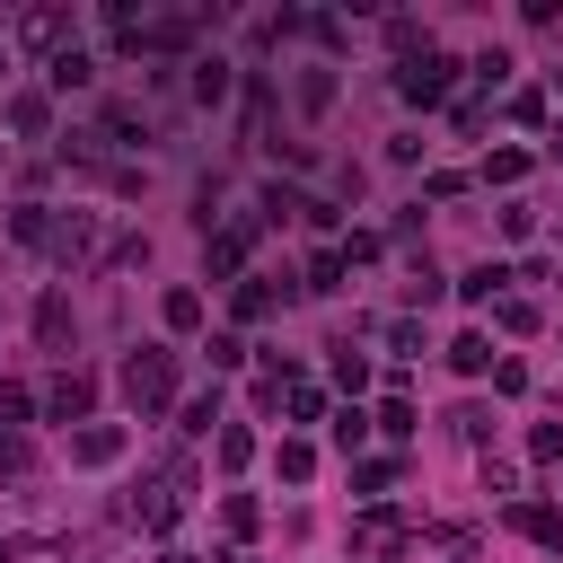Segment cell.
Masks as SVG:
<instances>
[{
	"mask_svg": "<svg viewBox=\"0 0 563 563\" xmlns=\"http://www.w3.org/2000/svg\"><path fill=\"white\" fill-rule=\"evenodd\" d=\"M123 405H132L141 422L176 405V352H167V343H141V352L123 361Z\"/></svg>",
	"mask_w": 563,
	"mask_h": 563,
	"instance_id": "cell-1",
	"label": "cell"
},
{
	"mask_svg": "<svg viewBox=\"0 0 563 563\" xmlns=\"http://www.w3.org/2000/svg\"><path fill=\"white\" fill-rule=\"evenodd\" d=\"M185 493H194V466H185V457H167V466H158V475L132 493V519H141L150 537H167V528L185 519Z\"/></svg>",
	"mask_w": 563,
	"mask_h": 563,
	"instance_id": "cell-2",
	"label": "cell"
},
{
	"mask_svg": "<svg viewBox=\"0 0 563 563\" xmlns=\"http://www.w3.org/2000/svg\"><path fill=\"white\" fill-rule=\"evenodd\" d=\"M449 88H457V62H449V53L396 62V97H405V106H449Z\"/></svg>",
	"mask_w": 563,
	"mask_h": 563,
	"instance_id": "cell-3",
	"label": "cell"
},
{
	"mask_svg": "<svg viewBox=\"0 0 563 563\" xmlns=\"http://www.w3.org/2000/svg\"><path fill=\"white\" fill-rule=\"evenodd\" d=\"M44 255L53 264H97V211H62L53 238H44Z\"/></svg>",
	"mask_w": 563,
	"mask_h": 563,
	"instance_id": "cell-4",
	"label": "cell"
},
{
	"mask_svg": "<svg viewBox=\"0 0 563 563\" xmlns=\"http://www.w3.org/2000/svg\"><path fill=\"white\" fill-rule=\"evenodd\" d=\"M255 229H264V220H220V229H202V238H211V282H238V273H246Z\"/></svg>",
	"mask_w": 563,
	"mask_h": 563,
	"instance_id": "cell-5",
	"label": "cell"
},
{
	"mask_svg": "<svg viewBox=\"0 0 563 563\" xmlns=\"http://www.w3.org/2000/svg\"><path fill=\"white\" fill-rule=\"evenodd\" d=\"M18 44L53 62L62 44H79V35H70V9H18Z\"/></svg>",
	"mask_w": 563,
	"mask_h": 563,
	"instance_id": "cell-6",
	"label": "cell"
},
{
	"mask_svg": "<svg viewBox=\"0 0 563 563\" xmlns=\"http://www.w3.org/2000/svg\"><path fill=\"white\" fill-rule=\"evenodd\" d=\"M44 413H53V422H88V413H97V378H88V369H62V378L44 387Z\"/></svg>",
	"mask_w": 563,
	"mask_h": 563,
	"instance_id": "cell-7",
	"label": "cell"
},
{
	"mask_svg": "<svg viewBox=\"0 0 563 563\" xmlns=\"http://www.w3.org/2000/svg\"><path fill=\"white\" fill-rule=\"evenodd\" d=\"M97 79V53L88 44H62L53 62H44V97H70V88H88Z\"/></svg>",
	"mask_w": 563,
	"mask_h": 563,
	"instance_id": "cell-8",
	"label": "cell"
},
{
	"mask_svg": "<svg viewBox=\"0 0 563 563\" xmlns=\"http://www.w3.org/2000/svg\"><path fill=\"white\" fill-rule=\"evenodd\" d=\"M70 457H79V466H114V457H123V422H79V431H70Z\"/></svg>",
	"mask_w": 563,
	"mask_h": 563,
	"instance_id": "cell-9",
	"label": "cell"
},
{
	"mask_svg": "<svg viewBox=\"0 0 563 563\" xmlns=\"http://www.w3.org/2000/svg\"><path fill=\"white\" fill-rule=\"evenodd\" d=\"M501 290H510V264H501V255H493V264H466V273H457V299H466V308H493Z\"/></svg>",
	"mask_w": 563,
	"mask_h": 563,
	"instance_id": "cell-10",
	"label": "cell"
},
{
	"mask_svg": "<svg viewBox=\"0 0 563 563\" xmlns=\"http://www.w3.org/2000/svg\"><path fill=\"white\" fill-rule=\"evenodd\" d=\"M9 123H18L26 141H44V132H53V97H44V88H18V97H9Z\"/></svg>",
	"mask_w": 563,
	"mask_h": 563,
	"instance_id": "cell-11",
	"label": "cell"
},
{
	"mask_svg": "<svg viewBox=\"0 0 563 563\" xmlns=\"http://www.w3.org/2000/svg\"><path fill=\"white\" fill-rule=\"evenodd\" d=\"M343 273H352V264H343V246H317V255H308V273H299V290H308V299H325V290H343Z\"/></svg>",
	"mask_w": 563,
	"mask_h": 563,
	"instance_id": "cell-12",
	"label": "cell"
},
{
	"mask_svg": "<svg viewBox=\"0 0 563 563\" xmlns=\"http://www.w3.org/2000/svg\"><path fill=\"white\" fill-rule=\"evenodd\" d=\"M510 528H519V537H537V545H563V510H554V501H519V510H510Z\"/></svg>",
	"mask_w": 563,
	"mask_h": 563,
	"instance_id": "cell-13",
	"label": "cell"
},
{
	"mask_svg": "<svg viewBox=\"0 0 563 563\" xmlns=\"http://www.w3.org/2000/svg\"><path fill=\"white\" fill-rule=\"evenodd\" d=\"M35 334H44V352H62V343H70V299H62V290H44V299H35Z\"/></svg>",
	"mask_w": 563,
	"mask_h": 563,
	"instance_id": "cell-14",
	"label": "cell"
},
{
	"mask_svg": "<svg viewBox=\"0 0 563 563\" xmlns=\"http://www.w3.org/2000/svg\"><path fill=\"white\" fill-rule=\"evenodd\" d=\"M158 317H167V334H194V325H202V290H185V282H176V290L158 299Z\"/></svg>",
	"mask_w": 563,
	"mask_h": 563,
	"instance_id": "cell-15",
	"label": "cell"
},
{
	"mask_svg": "<svg viewBox=\"0 0 563 563\" xmlns=\"http://www.w3.org/2000/svg\"><path fill=\"white\" fill-rule=\"evenodd\" d=\"M449 369H457V378H484V369H493V334H457V343H449Z\"/></svg>",
	"mask_w": 563,
	"mask_h": 563,
	"instance_id": "cell-16",
	"label": "cell"
},
{
	"mask_svg": "<svg viewBox=\"0 0 563 563\" xmlns=\"http://www.w3.org/2000/svg\"><path fill=\"white\" fill-rule=\"evenodd\" d=\"M9 238H18V246H44V238H53V211H44V202H18V211H9Z\"/></svg>",
	"mask_w": 563,
	"mask_h": 563,
	"instance_id": "cell-17",
	"label": "cell"
},
{
	"mask_svg": "<svg viewBox=\"0 0 563 563\" xmlns=\"http://www.w3.org/2000/svg\"><path fill=\"white\" fill-rule=\"evenodd\" d=\"M493 325H501V334H537V299L501 290V299H493Z\"/></svg>",
	"mask_w": 563,
	"mask_h": 563,
	"instance_id": "cell-18",
	"label": "cell"
},
{
	"mask_svg": "<svg viewBox=\"0 0 563 563\" xmlns=\"http://www.w3.org/2000/svg\"><path fill=\"white\" fill-rule=\"evenodd\" d=\"M282 413H290V422H325V387L290 378V387H282Z\"/></svg>",
	"mask_w": 563,
	"mask_h": 563,
	"instance_id": "cell-19",
	"label": "cell"
},
{
	"mask_svg": "<svg viewBox=\"0 0 563 563\" xmlns=\"http://www.w3.org/2000/svg\"><path fill=\"white\" fill-rule=\"evenodd\" d=\"M220 528H229V537L246 545V537L264 528V510H255V493H229V501H220Z\"/></svg>",
	"mask_w": 563,
	"mask_h": 563,
	"instance_id": "cell-20",
	"label": "cell"
},
{
	"mask_svg": "<svg viewBox=\"0 0 563 563\" xmlns=\"http://www.w3.org/2000/svg\"><path fill=\"white\" fill-rule=\"evenodd\" d=\"M484 185H501V194L528 185V150H493V158H484Z\"/></svg>",
	"mask_w": 563,
	"mask_h": 563,
	"instance_id": "cell-21",
	"label": "cell"
},
{
	"mask_svg": "<svg viewBox=\"0 0 563 563\" xmlns=\"http://www.w3.org/2000/svg\"><path fill=\"white\" fill-rule=\"evenodd\" d=\"M211 449H220V466L238 475V466L255 457V431H246V422H220V440H211Z\"/></svg>",
	"mask_w": 563,
	"mask_h": 563,
	"instance_id": "cell-22",
	"label": "cell"
},
{
	"mask_svg": "<svg viewBox=\"0 0 563 563\" xmlns=\"http://www.w3.org/2000/svg\"><path fill=\"white\" fill-rule=\"evenodd\" d=\"M273 466H282V484H308V475H317V449H308V440H282Z\"/></svg>",
	"mask_w": 563,
	"mask_h": 563,
	"instance_id": "cell-23",
	"label": "cell"
},
{
	"mask_svg": "<svg viewBox=\"0 0 563 563\" xmlns=\"http://www.w3.org/2000/svg\"><path fill=\"white\" fill-rule=\"evenodd\" d=\"M26 413H35V396H26L18 378H0V440H9V431H26Z\"/></svg>",
	"mask_w": 563,
	"mask_h": 563,
	"instance_id": "cell-24",
	"label": "cell"
},
{
	"mask_svg": "<svg viewBox=\"0 0 563 563\" xmlns=\"http://www.w3.org/2000/svg\"><path fill=\"white\" fill-rule=\"evenodd\" d=\"M229 97V62H194V106H220Z\"/></svg>",
	"mask_w": 563,
	"mask_h": 563,
	"instance_id": "cell-25",
	"label": "cell"
},
{
	"mask_svg": "<svg viewBox=\"0 0 563 563\" xmlns=\"http://www.w3.org/2000/svg\"><path fill=\"white\" fill-rule=\"evenodd\" d=\"M369 422H378V431H387V440H413V396H387V405H378V413H369Z\"/></svg>",
	"mask_w": 563,
	"mask_h": 563,
	"instance_id": "cell-26",
	"label": "cell"
},
{
	"mask_svg": "<svg viewBox=\"0 0 563 563\" xmlns=\"http://www.w3.org/2000/svg\"><path fill=\"white\" fill-rule=\"evenodd\" d=\"M299 106L325 114V106H334V70H299Z\"/></svg>",
	"mask_w": 563,
	"mask_h": 563,
	"instance_id": "cell-27",
	"label": "cell"
},
{
	"mask_svg": "<svg viewBox=\"0 0 563 563\" xmlns=\"http://www.w3.org/2000/svg\"><path fill=\"white\" fill-rule=\"evenodd\" d=\"M229 308H238L246 325H255V317H273V282H238V299H229Z\"/></svg>",
	"mask_w": 563,
	"mask_h": 563,
	"instance_id": "cell-28",
	"label": "cell"
},
{
	"mask_svg": "<svg viewBox=\"0 0 563 563\" xmlns=\"http://www.w3.org/2000/svg\"><path fill=\"white\" fill-rule=\"evenodd\" d=\"M334 387H369V352H352V343H334Z\"/></svg>",
	"mask_w": 563,
	"mask_h": 563,
	"instance_id": "cell-29",
	"label": "cell"
},
{
	"mask_svg": "<svg viewBox=\"0 0 563 563\" xmlns=\"http://www.w3.org/2000/svg\"><path fill=\"white\" fill-rule=\"evenodd\" d=\"M352 484H361V493H369V501H378V493H387V484H396V457H361V466H352Z\"/></svg>",
	"mask_w": 563,
	"mask_h": 563,
	"instance_id": "cell-30",
	"label": "cell"
},
{
	"mask_svg": "<svg viewBox=\"0 0 563 563\" xmlns=\"http://www.w3.org/2000/svg\"><path fill=\"white\" fill-rule=\"evenodd\" d=\"M26 466H35V449H26V431H9V440H0V484H18Z\"/></svg>",
	"mask_w": 563,
	"mask_h": 563,
	"instance_id": "cell-31",
	"label": "cell"
},
{
	"mask_svg": "<svg viewBox=\"0 0 563 563\" xmlns=\"http://www.w3.org/2000/svg\"><path fill=\"white\" fill-rule=\"evenodd\" d=\"M449 422H457V440H475V449H484V440H493V413H484V405H457V413H449Z\"/></svg>",
	"mask_w": 563,
	"mask_h": 563,
	"instance_id": "cell-32",
	"label": "cell"
},
{
	"mask_svg": "<svg viewBox=\"0 0 563 563\" xmlns=\"http://www.w3.org/2000/svg\"><path fill=\"white\" fill-rule=\"evenodd\" d=\"M361 440H369V413L343 405V413H334V449H361Z\"/></svg>",
	"mask_w": 563,
	"mask_h": 563,
	"instance_id": "cell-33",
	"label": "cell"
},
{
	"mask_svg": "<svg viewBox=\"0 0 563 563\" xmlns=\"http://www.w3.org/2000/svg\"><path fill=\"white\" fill-rule=\"evenodd\" d=\"M528 457L554 466V457H563V422H537V431H528Z\"/></svg>",
	"mask_w": 563,
	"mask_h": 563,
	"instance_id": "cell-34",
	"label": "cell"
},
{
	"mask_svg": "<svg viewBox=\"0 0 563 563\" xmlns=\"http://www.w3.org/2000/svg\"><path fill=\"white\" fill-rule=\"evenodd\" d=\"M510 123H545V88H510Z\"/></svg>",
	"mask_w": 563,
	"mask_h": 563,
	"instance_id": "cell-35",
	"label": "cell"
},
{
	"mask_svg": "<svg viewBox=\"0 0 563 563\" xmlns=\"http://www.w3.org/2000/svg\"><path fill=\"white\" fill-rule=\"evenodd\" d=\"M361 545H378V554H396V545H405V528H396V519H361Z\"/></svg>",
	"mask_w": 563,
	"mask_h": 563,
	"instance_id": "cell-36",
	"label": "cell"
},
{
	"mask_svg": "<svg viewBox=\"0 0 563 563\" xmlns=\"http://www.w3.org/2000/svg\"><path fill=\"white\" fill-rule=\"evenodd\" d=\"M378 246H387V238H369V229H352V238H343V264H378Z\"/></svg>",
	"mask_w": 563,
	"mask_h": 563,
	"instance_id": "cell-37",
	"label": "cell"
},
{
	"mask_svg": "<svg viewBox=\"0 0 563 563\" xmlns=\"http://www.w3.org/2000/svg\"><path fill=\"white\" fill-rule=\"evenodd\" d=\"M405 299H413V308H431V299H440V273H431V264H413V282H405Z\"/></svg>",
	"mask_w": 563,
	"mask_h": 563,
	"instance_id": "cell-38",
	"label": "cell"
},
{
	"mask_svg": "<svg viewBox=\"0 0 563 563\" xmlns=\"http://www.w3.org/2000/svg\"><path fill=\"white\" fill-rule=\"evenodd\" d=\"M387 352H422V325L413 317H387Z\"/></svg>",
	"mask_w": 563,
	"mask_h": 563,
	"instance_id": "cell-39",
	"label": "cell"
},
{
	"mask_svg": "<svg viewBox=\"0 0 563 563\" xmlns=\"http://www.w3.org/2000/svg\"><path fill=\"white\" fill-rule=\"evenodd\" d=\"M211 422H220V387H211V396H194V405H185V431H211Z\"/></svg>",
	"mask_w": 563,
	"mask_h": 563,
	"instance_id": "cell-40",
	"label": "cell"
},
{
	"mask_svg": "<svg viewBox=\"0 0 563 563\" xmlns=\"http://www.w3.org/2000/svg\"><path fill=\"white\" fill-rule=\"evenodd\" d=\"M158 563H202V554H185V545H167V554H158Z\"/></svg>",
	"mask_w": 563,
	"mask_h": 563,
	"instance_id": "cell-41",
	"label": "cell"
},
{
	"mask_svg": "<svg viewBox=\"0 0 563 563\" xmlns=\"http://www.w3.org/2000/svg\"><path fill=\"white\" fill-rule=\"evenodd\" d=\"M545 150H554V158H563V123H554V141H545Z\"/></svg>",
	"mask_w": 563,
	"mask_h": 563,
	"instance_id": "cell-42",
	"label": "cell"
},
{
	"mask_svg": "<svg viewBox=\"0 0 563 563\" xmlns=\"http://www.w3.org/2000/svg\"><path fill=\"white\" fill-rule=\"evenodd\" d=\"M0 563H18V545H9V537H0Z\"/></svg>",
	"mask_w": 563,
	"mask_h": 563,
	"instance_id": "cell-43",
	"label": "cell"
},
{
	"mask_svg": "<svg viewBox=\"0 0 563 563\" xmlns=\"http://www.w3.org/2000/svg\"><path fill=\"white\" fill-rule=\"evenodd\" d=\"M0 79H9V35H0Z\"/></svg>",
	"mask_w": 563,
	"mask_h": 563,
	"instance_id": "cell-44",
	"label": "cell"
},
{
	"mask_svg": "<svg viewBox=\"0 0 563 563\" xmlns=\"http://www.w3.org/2000/svg\"><path fill=\"white\" fill-rule=\"evenodd\" d=\"M238 563H255V554H238Z\"/></svg>",
	"mask_w": 563,
	"mask_h": 563,
	"instance_id": "cell-45",
	"label": "cell"
}]
</instances>
